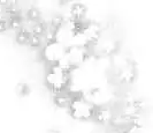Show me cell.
Returning a JSON list of instances; mask_svg holds the SVG:
<instances>
[{
	"label": "cell",
	"instance_id": "6da1fadb",
	"mask_svg": "<svg viewBox=\"0 0 153 133\" xmlns=\"http://www.w3.org/2000/svg\"><path fill=\"white\" fill-rule=\"evenodd\" d=\"M45 83L54 97L65 90H68L70 85L69 73L61 70L56 65L48 66L45 74Z\"/></svg>",
	"mask_w": 153,
	"mask_h": 133
},
{
	"label": "cell",
	"instance_id": "7a4b0ae2",
	"mask_svg": "<svg viewBox=\"0 0 153 133\" xmlns=\"http://www.w3.org/2000/svg\"><path fill=\"white\" fill-rule=\"evenodd\" d=\"M68 110L69 115L73 119L85 122V120H89V119L93 118L96 105L89 100H86L82 94L75 93Z\"/></svg>",
	"mask_w": 153,
	"mask_h": 133
},
{
	"label": "cell",
	"instance_id": "3957f363",
	"mask_svg": "<svg viewBox=\"0 0 153 133\" xmlns=\"http://www.w3.org/2000/svg\"><path fill=\"white\" fill-rule=\"evenodd\" d=\"M66 51V47L59 43V42H52V43H46L44 47H42V58L48 66L56 65L58 62L61 59Z\"/></svg>",
	"mask_w": 153,
	"mask_h": 133
},
{
	"label": "cell",
	"instance_id": "277c9868",
	"mask_svg": "<svg viewBox=\"0 0 153 133\" xmlns=\"http://www.w3.org/2000/svg\"><path fill=\"white\" fill-rule=\"evenodd\" d=\"M92 55L91 47H66L65 56L68 59L73 68H79V66L89 60Z\"/></svg>",
	"mask_w": 153,
	"mask_h": 133
},
{
	"label": "cell",
	"instance_id": "5b68a950",
	"mask_svg": "<svg viewBox=\"0 0 153 133\" xmlns=\"http://www.w3.org/2000/svg\"><path fill=\"white\" fill-rule=\"evenodd\" d=\"M102 27L101 24L98 23L97 21H88L85 22L84 28H83V34L89 41L90 45H94L100 41L101 34H102Z\"/></svg>",
	"mask_w": 153,
	"mask_h": 133
},
{
	"label": "cell",
	"instance_id": "8992f818",
	"mask_svg": "<svg viewBox=\"0 0 153 133\" xmlns=\"http://www.w3.org/2000/svg\"><path fill=\"white\" fill-rule=\"evenodd\" d=\"M116 77L119 79V82H121L123 85H130L134 83L135 80L137 78V67L136 64L134 62H129L127 66H124L121 70L116 71Z\"/></svg>",
	"mask_w": 153,
	"mask_h": 133
},
{
	"label": "cell",
	"instance_id": "52a82bcc",
	"mask_svg": "<svg viewBox=\"0 0 153 133\" xmlns=\"http://www.w3.org/2000/svg\"><path fill=\"white\" fill-rule=\"evenodd\" d=\"M113 108L109 104H102L96 107L94 113H93V119L100 124V125H107L111 123L112 118L114 116Z\"/></svg>",
	"mask_w": 153,
	"mask_h": 133
},
{
	"label": "cell",
	"instance_id": "ba28073f",
	"mask_svg": "<svg viewBox=\"0 0 153 133\" xmlns=\"http://www.w3.org/2000/svg\"><path fill=\"white\" fill-rule=\"evenodd\" d=\"M74 94L71 92H69V90H65V92L60 93L59 95L54 96L53 102L54 104H55V107H58L59 109H68L70 103H71Z\"/></svg>",
	"mask_w": 153,
	"mask_h": 133
},
{
	"label": "cell",
	"instance_id": "9c48e42d",
	"mask_svg": "<svg viewBox=\"0 0 153 133\" xmlns=\"http://www.w3.org/2000/svg\"><path fill=\"white\" fill-rule=\"evenodd\" d=\"M66 47H90V43L84 36V34L81 32H75L71 34L68 39V43Z\"/></svg>",
	"mask_w": 153,
	"mask_h": 133
},
{
	"label": "cell",
	"instance_id": "30bf717a",
	"mask_svg": "<svg viewBox=\"0 0 153 133\" xmlns=\"http://www.w3.org/2000/svg\"><path fill=\"white\" fill-rule=\"evenodd\" d=\"M69 12H70L73 20L84 21V17L88 13V8L82 2H74V4H71V6L69 8Z\"/></svg>",
	"mask_w": 153,
	"mask_h": 133
},
{
	"label": "cell",
	"instance_id": "8fae6325",
	"mask_svg": "<svg viewBox=\"0 0 153 133\" xmlns=\"http://www.w3.org/2000/svg\"><path fill=\"white\" fill-rule=\"evenodd\" d=\"M46 30H47V24H46L44 21H38V22L32 24L30 34L36 35V36H38V37H43V36L45 35Z\"/></svg>",
	"mask_w": 153,
	"mask_h": 133
},
{
	"label": "cell",
	"instance_id": "7c38bea8",
	"mask_svg": "<svg viewBox=\"0 0 153 133\" xmlns=\"http://www.w3.org/2000/svg\"><path fill=\"white\" fill-rule=\"evenodd\" d=\"M40 19H42V13H40L38 7L31 6V7L28 8V11H27V20L36 23V22L40 21Z\"/></svg>",
	"mask_w": 153,
	"mask_h": 133
},
{
	"label": "cell",
	"instance_id": "4fadbf2b",
	"mask_svg": "<svg viewBox=\"0 0 153 133\" xmlns=\"http://www.w3.org/2000/svg\"><path fill=\"white\" fill-rule=\"evenodd\" d=\"M8 26H9V29L15 30L16 32H19V30H21L23 28L22 16L19 15V16H12V17H9V20H8Z\"/></svg>",
	"mask_w": 153,
	"mask_h": 133
},
{
	"label": "cell",
	"instance_id": "5bb4252c",
	"mask_svg": "<svg viewBox=\"0 0 153 133\" xmlns=\"http://www.w3.org/2000/svg\"><path fill=\"white\" fill-rule=\"evenodd\" d=\"M29 37H30V32L21 29L16 32L15 35V42L19 45H28L29 43Z\"/></svg>",
	"mask_w": 153,
	"mask_h": 133
},
{
	"label": "cell",
	"instance_id": "9a60e30c",
	"mask_svg": "<svg viewBox=\"0 0 153 133\" xmlns=\"http://www.w3.org/2000/svg\"><path fill=\"white\" fill-rule=\"evenodd\" d=\"M15 92L19 97H27L28 95L30 94V87L27 82H20L16 86Z\"/></svg>",
	"mask_w": 153,
	"mask_h": 133
},
{
	"label": "cell",
	"instance_id": "2e32d148",
	"mask_svg": "<svg viewBox=\"0 0 153 133\" xmlns=\"http://www.w3.org/2000/svg\"><path fill=\"white\" fill-rule=\"evenodd\" d=\"M48 24L52 26L55 29H59V28H61L66 24V21H65V19H63V16L61 14H55V15L51 17V21H50Z\"/></svg>",
	"mask_w": 153,
	"mask_h": 133
},
{
	"label": "cell",
	"instance_id": "e0dca14e",
	"mask_svg": "<svg viewBox=\"0 0 153 133\" xmlns=\"http://www.w3.org/2000/svg\"><path fill=\"white\" fill-rule=\"evenodd\" d=\"M28 45H29L31 49H39V47H42V37H38V36H36V35L30 34Z\"/></svg>",
	"mask_w": 153,
	"mask_h": 133
},
{
	"label": "cell",
	"instance_id": "ac0fdd59",
	"mask_svg": "<svg viewBox=\"0 0 153 133\" xmlns=\"http://www.w3.org/2000/svg\"><path fill=\"white\" fill-rule=\"evenodd\" d=\"M43 38H44V42L46 43H52V42H55V32H52V30H50V29H47L45 32V35L43 36Z\"/></svg>",
	"mask_w": 153,
	"mask_h": 133
},
{
	"label": "cell",
	"instance_id": "d6986e66",
	"mask_svg": "<svg viewBox=\"0 0 153 133\" xmlns=\"http://www.w3.org/2000/svg\"><path fill=\"white\" fill-rule=\"evenodd\" d=\"M142 130H143V127L135 125V124H129L124 128V131L127 133H142Z\"/></svg>",
	"mask_w": 153,
	"mask_h": 133
},
{
	"label": "cell",
	"instance_id": "ffe728a7",
	"mask_svg": "<svg viewBox=\"0 0 153 133\" xmlns=\"http://www.w3.org/2000/svg\"><path fill=\"white\" fill-rule=\"evenodd\" d=\"M9 29L8 26V20L6 19H0V34H4Z\"/></svg>",
	"mask_w": 153,
	"mask_h": 133
},
{
	"label": "cell",
	"instance_id": "44dd1931",
	"mask_svg": "<svg viewBox=\"0 0 153 133\" xmlns=\"http://www.w3.org/2000/svg\"><path fill=\"white\" fill-rule=\"evenodd\" d=\"M47 133H61L60 132V130H58V128H50Z\"/></svg>",
	"mask_w": 153,
	"mask_h": 133
},
{
	"label": "cell",
	"instance_id": "7402d4cb",
	"mask_svg": "<svg viewBox=\"0 0 153 133\" xmlns=\"http://www.w3.org/2000/svg\"><path fill=\"white\" fill-rule=\"evenodd\" d=\"M121 133H127V132H126V131H122V132H121Z\"/></svg>",
	"mask_w": 153,
	"mask_h": 133
},
{
	"label": "cell",
	"instance_id": "603a6c76",
	"mask_svg": "<svg viewBox=\"0 0 153 133\" xmlns=\"http://www.w3.org/2000/svg\"><path fill=\"white\" fill-rule=\"evenodd\" d=\"M1 12H2V9H1V8H0V13H1Z\"/></svg>",
	"mask_w": 153,
	"mask_h": 133
}]
</instances>
